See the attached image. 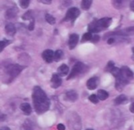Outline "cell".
<instances>
[{
  "label": "cell",
  "instance_id": "34",
  "mask_svg": "<svg viewBox=\"0 0 134 130\" xmlns=\"http://www.w3.org/2000/svg\"><path fill=\"white\" fill-rule=\"evenodd\" d=\"M130 8H131V10L133 11L134 10V2L133 1L131 3H130Z\"/></svg>",
  "mask_w": 134,
  "mask_h": 130
},
{
  "label": "cell",
  "instance_id": "2",
  "mask_svg": "<svg viewBox=\"0 0 134 130\" xmlns=\"http://www.w3.org/2000/svg\"><path fill=\"white\" fill-rule=\"evenodd\" d=\"M111 22L112 19L110 17H104L97 20H94L88 25V31L91 34L100 32L107 29L111 24Z\"/></svg>",
  "mask_w": 134,
  "mask_h": 130
},
{
  "label": "cell",
  "instance_id": "12",
  "mask_svg": "<svg viewBox=\"0 0 134 130\" xmlns=\"http://www.w3.org/2000/svg\"><path fill=\"white\" fill-rule=\"evenodd\" d=\"M65 96H66V99L70 102L76 101L78 100V97H79L78 93L75 90H70V91L67 92Z\"/></svg>",
  "mask_w": 134,
  "mask_h": 130
},
{
  "label": "cell",
  "instance_id": "20",
  "mask_svg": "<svg viewBox=\"0 0 134 130\" xmlns=\"http://www.w3.org/2000/svg\"><path fill=\"white\" fill-rule=\"evenodd\" d=\"M93 2L92 1H90V0H83L82 2V4H81V7L82 9H85V10H88L91 5H92Z\"/></svg>",
  "mask_w": 134,
  "mask_h": 130
},
{
  "label": "cell",
  "instance_id": "36",
  "mask_svg": "<svg viewBox=\"0 0 134 130\" xmlns=\"http://www.w3.org/2000/svg\"><path fill=\"white\" fill-rule=\"evenodd\" d=\"M0 130H10L9 129V128H8V127H2V128H1Z\"/></svg>",
  "mask_w": 134,
  "mask_h": 130
},
{
  "label": "cell",
  "instance_id": "5",
  "mask_svg": "<svg viewBox=\"0 0 134 130\" xmlns=\"http://www.w3.org/2000/svg\"><path fill=\"white\" fill-rule=\"evenodd\" d=\"M75 115H73V113H71V115L70 116V119L68 120V124L70 128V130H80L81 129V122L80 118L78 115L74 113Z\"/></svg>",
  "mask_w": 134,
  "mask_h": 130
},
{
  "label": "cell",
  "instance_id": "24",
  "mask_svg": "<svg viewBox=\"0 0 134 130\" xmlns=\"http://www.w3.org/2000/svg\"><path fill=\"white\" fill-rule=\"evenodd\" d=\"M22 19L24 20H31L33 19V16H32V14H31V11H27L26 12L23 16H22Z\"/></svg>",
  "mask_w": 134,
  "mask_h": 130
},
{
  "label": "cell",
  "instance_id": "21",
  "mask_svg": "<svg viewBox=\"0 0 134 130\" xmlns=\"http://www.w3.org/2000/svg\"><path fill=\"white\" fill-rule=\"evenodd\" d=\"M45 18H46V20L49 24H52V25H53V24H55V23H56V19H55V17H53L51 14L46 13Z\"/></svg>",
  "mask_w": 134,
  "mask_h": 130
},
{
  "label": "cell",
  "instance_id": "25",
  "mask_svg": "<svg viewBox=\"0 0 134 130\" xmlns=\"http://www.w3.org/2000/svg\"><path fill=\"white\" fill-rule=\"evenodd\" d=\"M115 67V64L113 61H109L105 67V71L107 72H111V71Z\"/></svg>",
  "mask_w": 134,
  "mask_h": 130
},
{
  "label": "cell",
  "instance_id": "1",
  "mask_svg": "<svg viewBox=\"0 0 134 130\" xmlns=\"http://www.w3.org/2000/svg\"><path fill=\"white\" fill-rule=\"evenodd\" d=\"M32 100L35 111L38 115H42L49 109V99L41 87H34L32 93Z\"/></svg>",
  "mask_w": 134,
  "mask_h": 130
},
{
  "label": "cell",
  "instance_id": "13",
  "mask_svg": "<svg viewBox=\"0 0 134 130\" xmlns=\"http://www.w3.org/2000/svg\"><path fill=\"white\" fill-rule=\"evenodd\" d=\"M5 33L8 35H10V36H13L15 34H16V27L14 26L13 24L12 23H8L5 27Z\"/></svg>",
  "mask_w": 134,
  "mask_h": 130
},
{
  "label": "cell",
  "instance_id": "22",
  "mask_svg": "<svg viewBox=\"0 0 134 130\" xmlns=\"http://www.w3.org/2000/svg\"><path fill=\"white\" fill-rule=\"evenodd\" d=\"M93 38V35L90 32H86L83 35H82V42H86V41H90Z\"/></svg>",
  "mask_w": 134,
  "mask_h": 130
},
{
  "label": "cell",
  "instance_id": "10",
  "mask_svg": "<svg viewBox=\"0 0 134 130\" xmlns=\"http://www.w3.org/2000/svg\"><path fill=\"white\" fill-rule=\"evenodd\" d=\"M53 53L54 52L52 49H46L42 53V56L46 63H52L53 60Z\"/></svg>",
  "mask_w": 134,
  "mask_h": 130
},
{
  "label": "cell",
  "instance_id": "14",
  "mask_svg": "<svg viewBox=\"0 0 134 130\" xmlns=\"http://www.w3.org/2000/svg\"><path fill=\"white\" fill-rule=\"evenodd\" d=\"M17 9L16 8H10V9H8L5 12V18L7 20H11L14 17H16V14H17Z\"/></svg>",
  "mask_w": 134,
  "mask_h": 130
},
{
  "label": "cell",
  "instance_id": "37",
  "mask_svg": "<svg viewBox=\"0 0 134 130\" xmlns=\"http://www.w3.org/2000/svg\"><path fill=\"white\" fill-rule=\"evenodd\" d=\"M86 130H93V129H86Z\"/></svg>",
  "mask_w": 134,
  "mask_h": 130
},
{
  "label": "cell",
  "instance_id": "3",
  "mask_svg": "<svg viewBox=\"0 0 134 130\" xmlns=\"http://www.w3.org/2000/svg\"><path fill=\"white\" fill-rule=\"evenodd\" d=\"M24 69V67L19 64H9L5 68V72L9 75V77L13 79L20 75V73Z\"/></svg>",
  "mask_w": 134,
  "mask_h": 130
},
{
  "label": "cell",
  "instance_id": "11",
  "mask_svg": "<svg viewBox=\"0 0 134 130\" xmlns=\"http://www.w3.org/2000/svg\"><path fill=\"white\" fill-rule=\"evenodd\" d=\"M51 87L53 89H57L58 87H60L62 84V79L60 78V77L57 75L54 74L53 75L52 78H51Z\"/></svg>",
  "mask_w": 134,
  "mask_h": 130
},
{
  "label": "cell",
  "instance_id": "19",
  "mask_svg": "<svg viewBox=\"0 0 134 130\" xmlns=\"http://www.w3.org/2000/svg\"><path fill=\"white\" fill-rule=\"evenodd\" d=\"M64 55V53L61 49H57L54 53H53V60H55V61H59L61 60L62 56Z\"/></svg>",
  "mask_w": 134,
  "mask_h": 130
},
{
  "label": "cell",
  "instance_id": "16",
  "mask_svg": "<svg viewBox=\"0 0 134 130\" xmlns=\"http://www.w3.org/2000/svg\"><path fill=\"white\" fill-rule=\"evenodd\" d=\"M128 102V97L124 95V94H122V95H119L118 97L115 98V100H114V103L116 105H119V104H125Z\"/></svg>",
  "mask_w": 134,
  "mask_h": 130
},
{
  "label": "cell",
  "instance_id": "28",
  "mask_svg": "<svg viewBox=\"0 0 134 130\" xmlns=\"http://www.w3.org/2000/svg\"><path fill=\"white\" fill-rule=\"evenodd\" d=\"M113 5L117 9H121L123 5V1H113Z\"/></svg>",
  "mask_w": 134,
  "mask_h": 130
},
{
  "label": "cell",
  "instance_id": "35",
  "mask_svg": "<svg viewBox=\"0 0 134 130\" xmlns=\"http://www.w3.org/2000/svg\"><path fill=\"white\" fill-rule=\"evenodd\" d=\"M130 111H131L132 113H134V111H133V103H132V104H131V106H130Z\"/></svg>",
  "mask_w": 134,
  "mask_h": 130
},
{
  "label": "cell",
  "instance_id": "32",
  "mask_svg": "<svg viewBox=\"0 0 134 130\" xmlns=\"http://www.w3.org/2000/svg\"><path fill=\"white\" fill-rule=\"evenodd\" d=\"M57 129L58 130H64L65 129V126L63 125V124H58L57 126Z\"/></svg>",
  "mask_w": 134,
  "mask_h": 130
},
{
  "label": "cell",
  "instance_id": "7",
  "mask_svg": "<svg viewBox=\"0 0 134 130\" xmlns=\"http://www.w3.org/2000/svg\"><path fill=\"white\" fill-rule=\"evenodd\" d=\"M120 71H121V75L128 81H130L133 78V72L127 66L122 67V68H120Z\"/></svg>",
  "mask_w": 134,
  "mask_h": 130
},
{
  "label": "cell",
  "instance_id": "33",
  "mask_svg": "<svg viewBox=\"0 0 134 130\" xmlns=\"http://www.w3.org/2000/svg\"><path fill=\"white\" fill-rule=\"evenodd\" d=\"M40 2H43L44 4H51L52 1L51 0H38Z\"/></svg>",
  "mask_w": 134,
  "mask_h": 130
},
{
  "label": "cell",
  "instance_id": "29",
  "mask_svg": "<svg viewBox=\"0 0 134 130\" xmlns=\"http://www.w3.org/2000/svg\"><path fill=\"white\" fill-rule=\"evenodd\" d=\"M27 28H28V30H30V31L34 30V28H35V19H34V18L31 20V22H30V24H29Z\"/></svg>",
  "mask_w": 134,
  "mask_h": 130
},
{
  "label": "cell",
  "instance_id": "18",
  "mask_svg": "<svg viewBox=\"0 0 134 130\" xmlns=\"http://www.w3.org/2000/svg\"><path fill=\"white\" fill-rule=\"evenodd\" d=\"M97 97L99 100H105L109 97V93L104 89H100V90H98Z\"/></svg>",
  "mask_w": 134,
  "mask_h": 130
},
{
  "label": "cell",
  "instance_id": "27",
  "mask_svg": "<svg viewBox=\"0 0 134 130\" xmlns=\"http://www.w3.org/2000/svg\"><path fill=\"white\" fill-rule=\"evenodd\" d=\"M89 100H90L92 103H93V104H98V102H99V100H98L97 95H95V94L90 95V96L89 97Z\"/></svg>",
  "mask_w": 134,
  "mask_h": 130
},
{
  "label": "cell",
  "instance_id": "8",
  "mask_svg": "<svg viewBox=\"0 0 134 130\" xmlns=\"http://www.w3.org/2000/svg\"><path fill=\"white\" fill-rule=\"evenodd\" d=\"M99 82H100V81L97 77H93L87 81L86 86L90 90H93V89H97V87L99 85Z\"/></svg>",
  "mask_w": 134,
  "mask_h": 130
},
{
  "label": "cell",
  "instance_id": "6",
  "mask_svg": "<svg viewBox=\"0 0 134 130\" xmlns=\"http://www.w3.org/2000/svg\"><path fill=\"white\" fill-rule=\"evenodd\" d=\"M80 10L76 8V7H71L70 8L68 11H67V13L65 15V17L64 19V20H70L71 21V23H74L75 20L80 15Z\"/></svg>",
  "mask_w": 134,
  "mask_h": 130
},
{
  "label": "cell",
  "instance_id": "9",
  "mask_svg": "<svg viewBox=\"0 0 134 130\" xmlns=\"http://www.w3.org/2000/svg\"><path fill=\"white\" fill-rule=\"evenodd\" d=\"M79 35L77 34H71L69 36V40H68V45H69V48L70 49H75V47L77 46L78 42H79Z\"/></svg>",
  "mask_w": 134,
  "mask_h": 130
},
{
  "label": "cell",
  "instance_id": "4",
  "mask_svg": "<svg viewBox=\"0 0 134 130\" xmlns=\"http://www.w3.org/2000/svg\"><path fill=\"white\" fill-rule=\"evenodd\" d=\"M85 67H86V65L82 63V62H77L73 68L71 69V71L70 72L69 75L68 76V78L67 80H70V79H72L74 78L75 77L78 76L79 75H80L81 73L83 72V71L85 70Z\"/></svg>",
  "mask_w": 134,
  "mask_h": 130
},
{
  "label": "cell",
  "instance_id": "31",
  "mask_svg": "<svg viewBox=\"0 0 134 130\" xmlns=\"http://www.w3.org/2000/svg\"><path fill=\"white\" fill-rule=\"evenodd\" d=\"M114 42H115V38L111 37V38H109L108 40V44L111 45V44H113Z\"/></svg>",
  "mask_w": 134,
  "mask_h": 130
},
{
  "label": "cell",
  "instance_id": "15",
  "mask_svg": "<svg viewBox=\"0 0 134 130\" xmlns=\"http://www.w3.org/2000/svg\"><path fill=\"white\" fill-rule=\"evenodd\" d=\"M57 73H58V75L60 77L67 75L69 73V67H68V66L64 64L60 65L58 67V69H57Z\"/></svg>",
  "mask_w": 134,
  "mask_h": 130
},
{
  "label": "cell",
  "instance_id": "17",
  "mask_svg": "<svg viewBox=\"0 0 134 130\" xmlns=\"http://www.w3.org/2000/svg\"><path fill=\"white\" fill-rule=\"evenodd\" d=\"M20 108L24 112V114L26 115H31V113L32 111L31 105L29 104H27V103H23V104H21L20 106Z\"/></svg>",
  "mask_w": 134,
  "mask_h": 130
},
{
  "label": "cell",
  "instance_id": "30",
  "mask_svg": "<svg viewBox=\"0 0 134 130\" xmlns=\"http://www.w3.org/2000/svg\"><path fill=\"white\" fill-rule=\"evenodd\" d=\"M99 39H100L99 35H95L94 36H93V38H92V39H91V40H93V42H98V41H99Z\"/></svg>",
  "mask_w": 134,
  "mask_h": 130
},
{
  "label": "cell",
  "instance_id": "26",
  "mask_svg": "<svg viewBox=\"0 0 134 130\" xmlns=\"http://www.w3.org/2000/svg\"><path fill=\"white\" fill-rule=\"evenodd\" d=\"M30 5V1L28 0H21L20 1V5L23 9H27Z\"/></svg>",
  "mask_w": 134,
  "mask_h": 130
},
{
  "label": "cell",
  "instance_id": "23",
  "mask_svg": "<svg viewBox=\"0 0 134 130\" xmlns=\"http://www.w3.org/2000/svg\"><path fill=\"white\" fill-rule=\"evenodd\" d=\"M11 42H9V40H6V39H4V40H1L0 41V53L5 49V47L9 45Z\"/></svg>",
  "mask_w": 134,
  "mask_h": 130
}]
</instances>
